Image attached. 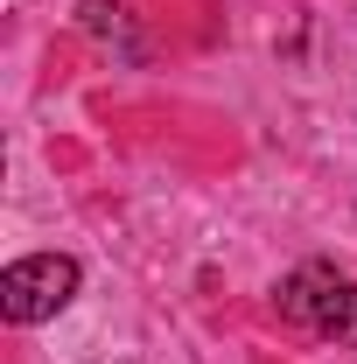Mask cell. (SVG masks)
Here are the masks:
<instances>
[{
  "mask_svg": "<svg viewBox=\"0 0 357 364\" xmlns=\"http://www.w3.org/2000/svg\"><path fill=\"white\" fill-rule=\"evenodd\" d=\"M273 309L309 329V336H329V343H351L357 350V280L336 267H302L273 287Z\"/></svg>",
  "mask_w": 357,
  "mask_h": 364,
  "instance_id": "1",
  "label": "cell"
},
{
  "mask_svg": "<svg viewBox=\"0 0 357 364\" xmlns=\"http://www.w3.org/2000/svg\"><path fill=\"white\" fill-rule=\"evenodd\" d=\"M78 259L70 252H36V259H14V267L0 273V316L14 322V329H28V322H49L56 309H70V294H78Z\"/></svg>",
  "mask_w": 357,
  "mask_h": 364,
  "instance_id": "2",
  "label": "cell"
},
{
  "mask_svg": "<svg viewBox=\"0 0 357 364\" xmlns=\"http://www.w3.org/2000/svg\"><path fill=\"white\" fill-rule=\"evenodd\" d=\"M119 14H127V7H105V0H85V28H91V36H119Z\"/></svg>",
  "mask_w": 357,
  "mask_h": 364,
  "instance_id": "3",
  "label": "cell"
}]
</instances>
